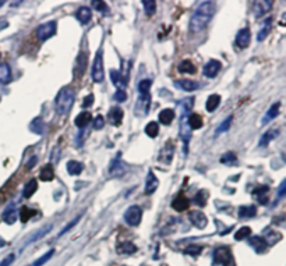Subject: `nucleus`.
Masks as SVG:
<instances>
[{
	"instance_id": "864d4df0",
	"label": "nucleus",
	"mask_w": 286,
	"mask_h": 266,
	"mask_svg": "<svg viewBox=\"0 0 286 266\" xmlns=\"http://www.w3.org/2000/svg\"><path fill=\"white\" fill-rule=\"evenodd\" d=\"M92 6L97 8L98 11H101V13H107V8H109L105 1H92Z\"/></svg>"
},
{
	"instance_id": "f3484780",
	"label": "nucleus",
	"mask_w": 286,
	"mask_h": 266,
	"mask_svg": "<svg viewBox=\"0 0 286 266\" xmlns=\"http://www.w3.org/2000/svg\"><path fill=\"white\" fill-rule=\"evenodd\" d=\"M175 85L181 91H186V92H193L198 89V82L193 80H178L175 81Z\"/></svg>"
},
{
	"instance_id": "f03ea898",
	"label": "nucleus",
	"mask_w": 286,
	"mask_h": 266,
	"mask_svg": "<svg viewBox=\"0 0 286 266\" xmlns=\"http://www.w3.org/2000/svg\"><path fill=\"white\" fill-rule=\"evenodd\" d=\"M74 99H75V94L70 87H65L59 91L56 97V112L60 116H67L72 112L73 107Z\"/></svg>"
},
{
	"instance_id": "603ef678",
	"label": "nucleus",
	"mask_w": 286,
	"mask_h": 266,
	"mask_svg": "<svg viewBox=\"0 0 286 266\" xmlns=\"http://www.w3.org/2000/svg\"><path fill=\"white\" fill-rule=\"evenodd\" d=\"M126 99H127V94H126V91L117 89V92L114 94V100H116V102H119V103H122V102H126Z\"/></svg>"
},
{
	"instance_id": "4d7b16f0",
	"label": "nucleus",
	"mask_w": 286,
	"mask_h": 266,
	"mask_svg": "<svg viewBox=\"0 0 286 266\" xmlns=\"http://www.w3.org/2000/svg\"><path fill=\"white\" fill-rule=\"evenodd\" d=\"M92 103H94V95H88V97L84 99V102H82V107L87 109V107H90Z\"/></svg>"
},
{
	"instance_id": "4468645a",
	"label": "nucleus",
	"mask_w": 286,
	"mask_h": 266,
	"mask_svg": "<svg viewBox=\"0 0 286 266\" xmlns=\"http://www.w3.org/2000/svg\"><path fill=\"white\" fill-rule=\"evenodd\" d=\"M267 240L261 237V235H254L251 237L250 240H249V244H250V247H253L254 251L257 252V254H262L264 251L267 250Z\"/></svg>"
},
{
	"instance_id": "de8ad7c7",
	"label": "nucleus",
	"mask_w": 286,
	"mask_h": 266,
	"mask_svg": "<svg viewBox=\"0 0 286 266\" xmlns=\"http://www.w3.org/2000/svg\"><path fill=\"white\" fill-rule=\"evenodd\" d=\"M221 162L223 163V165H235V163L237 162L236 155H235L233 152L225 153V155L221 158Z\"/></svg>"
},
{
	"instance_id": "5701e85b",
	"label": "nucleus",
	"mask_w": 286,
	"mask_h": 266,
	"mask_svg": "<svg viewBox=\"0 0 286 266\" xmlns=\"http://www.w3.org/2000/svg\"><path fill=\"white\" fill-rule=\"evenodd\" d=\"M91 17H92V13H91L90 7H80L75 13V18L81 23V24H87L90 23Z\"/></svg>"
},
{
	"instance_id": "1a4fd4ad",
	"label": "nucleus",
	"mask_w": 286,
	"mask_h": 266,
	"mask_svg": "<svg viewBox=\"0 0 286 266\" xmlns=\"http://www.w3.org/2000/svg\"><path fill=\"white\" fill-rule=\"evenodd\" d=\"M87 62H88V55L81 52L78 56H77V60H75V65H74V75L77 78L82 77V74L85 73V68H87Z\"/></svg>"
},
{
	"instance_id": "a18cd8bd",
	"label": "nucleus",
	"mask_w": 286,
	"mask_h": 266,
	"mask_svg": "<svg viewBox=\"0 0 286 266\" xmlns=\"http://www.w3.org/2000/svg\"><path fill=\"white\" fill-rule=\"evenodd\" d=\"M143 7H144V11L147 13L148 16H152L154 13H155L156 10V3L155 1H152V0H144L143 1Z\"/></svg>"
},
{
	"instance_id": "4be33fe9",
	"label": "nucleus",
	"mask_w": 286,
	"mask_h": 266,
	"mask_svg": "<svg viewBox=\"0 0 286 266\" xmlns=\"http://www.w3.org/2000/svg\"><path fill=\"white\" fill-rule=\"evenodd\" d=\"M91 120H92V116H91L90 112H81V113L75 117L74 123H75V126L78 129H84V127H87L90 124Z\"/></svg>"
},
{
	"instance_id": "a19ab883",
	"label": "nucleus",
	"mask_w": 286,
	"mask_h": 266,
	"mask_svg": "<svg viewBox=\"0 0 286 266\" xmlns=\"http://www.w3.org/2000/svg\"><path fill=\"white\" fill-rule=\"evenodd\" d=\"M194 201H196V203L200 206V208H204L205 205H207V202H208V191L200 190V191L197 193Z\"/></svg>"
},
{
	"instance_id": "f257e3e1",
	"label": "nucleus",
	"mask_w": 286,
	"mask_h": 266,
	"mask_svg": "<svg viewBox=\"0 0 286 266\" xmlns=\"http://www.w3.org/2000/svg\"><path fill=\"white\" fill-rule=\"evenodd\" d=\"M215 11H216V4L214 1H201L190 18V24H188L190 33H197L203 31L211 23L213 17L215 16Z\"/></svg>"
},
{
	"instance_id": "7ed1b4c3",
	"label": "nucleus",
	"mask_w": 286,
	"mask_h": 266,
	"mask_svg": "<svg viewBox=\"0 0 286 266\" xmlns=\"http://www.w3.org/2000/svg\"><path fill=\"white\" fill-rule=\"evenodd\" d=\"M215 266H235V259L229 247H219L214 251V261Z\"/></svg>"
},
{
	"instance_id": "a211bd4d",
	"label": "nucleus",
	"mask_w": 286,
	"mask_h": 266,
	"mask_svg": "<svg viewBox=\"0 0 286 266\" xmlns=\"http://www.w3.org/2000/svg\"><path fill=\"white\" fill-rule=\"evenodd\" d=\"M158 186H159L158 178H156V176L152 173V171H149L147 176V181H145V194H147V195L154 194L156 191Z\"/></svg>"
},
{
	"instance_id": "423d86ee",
	"label": "nucleus",
	"mask_w": 286,
	"mask_h": 266,
	"mask_svg": "<svg viewBox=\"0 0 286 266\" xmlns=\"http://www.w3.org/2000/svg\"><path fill=\"white\" fill-rule=\"evenodd\" d=\"M149 107H151V95L149 94H140L139 100L136 103V109H134V113L137 117H144L147 116L149 112Z\"/></svg>"
},
{
	"instance_id": "2f4dec72",
	"label": "nucleus",
	"mask_w": 286,
	"mask_h": 266,
	"mask_svg": "<svg viewBox=\"0 0 286 266\" xmlns=\"http://www.w3.org/2000/svg\"><path fill=\"white\" fill-rule=\"evenodd\" d=\"M175 119V110L173 109H164L161 113H159V121L164 124V126H169L172 121Z\"/></svg>"
},
{
	"instance_id": "c756f323",
	"label": "nucleus",
	"mask_w": 286,
	"mask_h": 266,
	"mask_svg": "<svg viewBox=\"0 0 286 266\" xmlns=\"http://www.w3.org/2000/svg\"><path fill=\"white\" fill-rule=\"evenodd\" d=\"M178 70L181 74H194L197 71L196 66L193 65L191 60H183L179 65V67H178Z\"/></svg>"
},
{
	"instance_id": "9d476101",
	"label": "nucleus",
	"mask_w": 286,
	"mask_h": 266,
	"mask_svg": "<svg viewBox=\"0 0 286 266\" xmlns=\"http://www.w3.org/2000/svg\"><path fill=\"white\" fill-rule=\"evenodd\" d=\"M274 6V1L265 0V1H254L253 3V13L255 17H262L265 13H268Z\"/></svg>"
},
{
	"instance_id": "39448f33",
	"label": "nucleus",
	"mask_w": 286,
	"mask_h": 266,
	"mask_svg": "<svg viewBox=\"0 0 286 266\" xmlns=\"http://www.w3.org/2000/svg\"><path fill=\"white\" fill-rule=\"evenodd\" d=\"M56 30H57L56 21L45 23V24L39 25V27L36 28V36H38V39L41 40V42H45V40H48L56 33Z\"/></svg>"
},
{
	"instance_id": "c85d7f7f",
	"label": "nucleus",
	"mask_w": 286,
	"mask_h": 266,
	"mask_svg": "<svg viewBox=\"0 0 286 266\" xmlns=\"http://www.w3.org/2000/svg\"><path fill=\"white\" fill-rule=\"evenodd\" d=\"M11 81V68L7 63L0 65V84H8Z\"/></svg>"
},
{
	"instance_id": "79ce46f5",
	"label": "nucleus",
	"mask_w": 286,
	"mask_h": 266,
	"mask_svg": "<svg viewBox=\"0 0 286 266\" xmlns=\"http://www.w3.org/2000/svg\"><path fill=\"white\" fill-rule=\"evenodd\" d=\"M52 229H53V226H52V225H48V226H45L43 229H42V230H39L38 233L34 234L33 237H31V238H30V240L27 241V244H25V245H28V244H33L34 241H36V240H39V238H42L43 235H46V234L49 233Z\"/></svg>"
},
{
	"instance_id": "0eeeda50",
	"label": "nucleus",
	"mask_w": 286,
	"mask_h": 266,
	"mask_svg": "<svg viewBox=\"0 0 286 266\" xmlns=\"http://www.w3.org/2000/svg\"><path fill=\"white\" fill-rule=\"evenodd\" d=\"M141 219H143V210L137 205L130 206L124 213V220L127 222V225H130L133 227L139 226L141 223Z\"/></svg>"
},
{
	"instance_id": "e2e57ef3",
	"label": "nucleus",
	"mask_w": 286,
	"mask_h": 266,
	"mask_svg": "<svg viewBox=\"0 0 286 266\" xmlns=\"http://www.w3.org/2000/svg\"><path fill=\"white\" fill-rule=\"evenodd\" d=\"M0 59H1V55H0Z\"/></svg>"
},
{
	"instance_id": "3c124183",
	"label": "nucleus",
	"mask_w": 286,
	"mask_h": 266,
	"mask_svg": "<svg viewBox=\"0 0 286 266\" xmlns=\"http://www.w3.org/2000/svg\"><path fill=\"white\" fill-rule=\"evenodd\" d=\"M201 247H198V245H190V247H187L186 250H184V252L186 254H188V255H193V257H197L200 252H201Z\"/></svg>"
},
{
	"instance_id": "dca6fc26",
	"label": "nucleus",
	"mask_w": 286,
	"mask_h": 266,
	"mask_svg": "<svg viewBox=\"0 0 286 266\" xmlns=\"http://www.w3.org/2000/svg\"><path fill=\"white\" fill-rule=\"evenodd\" d=\"M107 120L113 126H120L123 120V110L120 107H112L107 113Z\"/></svg>"
},
{
	"instance_id": "473e14b6",
	"label": "nucleus",
	"mask_w": 286,
	"mask_h": 266,
	"mask_svg": "<svg viewBox=\"0 0 286 266\" xmlns=\"http://www.w3.org/2000/svg\"><path fill=\"white\" fill-rule=\"evenodd\" d=\"M84 169V166H82L80 162L77 161H70L67 163V171H69V174H72V176H78L80 173Z\"/></svg>"
},
{
	"instance_id": "6e6d98bb",
	"label": "nucleus",
	"mask_w": 286,
	"mask_h": 266,
	"mask_svg": "<svg viewBox=\"0 0 286 266\" xmlns=\"http://www.w3.org/2000/svg\"><path fill=\"white\" fill-rule=\"evenodd\" d=\"M14 259H16V255H14V254H10L8 257H6V258L0 262V266H10L13 262H14Z\"/></svg>"
},
{
	"instance_id": "6ab92c4d",
	"label": "nucleus",
	"mask_w": 286,
	"mask_h": 266,
	"mask_svg": "<svg viewBox=\"0 0 286 266\" xmlns=\"http://www.w3.org/2000/svg\"><path fill=\"white\" fill-rule=\"evenodd\" d=\"M109 173L112 174V176H123L124 173H126V166H124V163H123L119 158L117 159H114L110 163V167H109Z\"/></svg>"
},
{
	"instance_id": "9b49d317",
	"label": "nucleus",
	"mask_w": 286,
	"mask_h": 266,
	"mask_svg": "<svg viewBox=\"0 0 286 266\" xmlns=\"http://www.w3.org/2000/svg\"><path fill=\"white\" fill-rule=\"evenodd\" d=\"M173 156H175V145L169 141V142H166V145L161 151L159 162H162L164 165H171L172 161H173Z\"/></svg>"
},
{
	"instance_id": "c9c22d12",
	"label": "nucleus",
	"mask_w": 286,
	"mask_h": 266,
	"mask_svg": "<svg viewBox=\"0 0 286 266\" xmlns=\"http://www.w3.org/2000/svg\"><path fill=\"white\" fill-rule=\"evenodd\" d=\"M53 177H55V171H53L52 165H46V166L41 170L39 178H41L42 181H52Z\"/></svg>"
},
{
	"instance_id": "13d9d810",
	"label": "nucleus",
	"mask_w": 286,
	"mask_h": 266,
	"mask_svg": "<svg viewBox=\"0 0 286 266\" xmlns=\"http://www.w3.org/2000/svg\"><path fill=\"white\" fill-rule=\"evenodd\" d=\"M286 181L284 180L282 183H281V186H279V190H278V197L279 198H282L284 195H285V190H286Z\"/></svg>"
},
{
	"instance_id": "58836bf2",
	"label": "nucleus",
	"mask_w": 286,
	"mask_h": 266,
	"mask_svg": "<svg viewBox=\"0 0 286 266\" xmlns=\"http://www.w3.org/2000/svg\"><path fill=\"white\" fill-rule=\"evenodd\" d=\"M53 254H55V250L52 248V250H49L48 252H45L43 255H41L39 258L36 259V261H34L33 264L31 265H28V266H43L48 261H49L52 257H53Z\"/></svg>"
},
{
	"instance_id": "8fccbe9b",
	"label": "nucleus",
	"mask_w": 286,
	"mask_h": 266,
	"mask_svg": "<svg viewBox=\"0 0 286 266\" xmlns=\"http://www.w3.org/2000/svg\"><path fill=\"white\" fill-rule=\"evenodd\" d=\"M80 219H81V215H78V216H77V218L74 219V220H72V222H70V223H69V225H67V226H66L65 229H62V232L59 233V237H62L63 234L67 233V232H69L70 229H73V227L75 226L77 223H78V220H80Z\"/></svg>"
},
{
	"instance_id": "2eb2a0df",
	"label": "nucleus",
	"mask_w": 286,
	"mask_h": 266,
	"mask_svg": "<svg viewBox=\"0 0 286 266\" xmlns=\"http://www.w3.org/2000/svg\"><path fill=\"white\" fill-rule=\"evenodd\" d=\"M188 206H190V201L181 193L172 201V208L176 209L178 212H183V210L188 209Z\"/></svg>"
},
{
	"instance_id": "e433bc0d",
	"label": "nucleus",
	"mask_w": 286,
	"mask_h": 266,
	"mask_svg": "<svg viewBox=\"0 0 286 266\" xmlns=\"http://www.w3.org/2000/svg\"><path fill=\"white\" fill-rule=\"evenodd\" d=\"M144 131H145V134L149 138H156L158 134H159V126H158V123H155V121H151V123H148L147 126H145Z\"/></svg>"
},
{
	"instance_id": "bb28decb",
	"label": "nucleus",
	"mask_w": 286,
	"mask_h": 266,
	"mask_svg": "<svg viewBox=\"0 0 286 266\" xmlns=\"http://www.w3.org/2000/svg\"><path fill=\"white\" fill-rule=\"evenodd\" d=\"M17 209L14 208V205H10L7 209L4 210V213H3V220H4V223H7V225H13V223H16L17 220Z\"/></svg>"
},
{
	"instance_id": "bf43d9fd",
	"label": "nucleus",
	"mask_w": 286,
	"mask_h": 266,
	"mask_svg": "<svg viewBox=\"0 0 286 266\" xmlns=\"http://www.w3.org/2000/svg\"><path fill=\"white\" fill-rule=\"evenodd\" d=\"M36 161H38V159H36V156H34L33 159L28 162V165H27V169H28V170L33 169L34 166H35V163H36Z\"/></svg>"
},
{
	"instance_id": "393cba45",
	"label": "nucleus",
	"mask_w": 286,
	"mask_h": 266,
	"mask_svg": "<svg viewBox=\"0 0 286 266\" xmlns=\"http://www.w3.org/2000/svg\"><path fill=\"white\" fill-rule=\"evenodd\" d=\"M117 252L119 254H122V255H130V254H134L136 251H137V247L130 241H124L120 242L119 245H117Z\"/></svg>"
},
{
	"instance_id": "5fc2aeb1",
	"label": "nucleus",
	"mask_w": 286,
	"mask_h": 266,
	"mask_svg": "<svg viewBox=\"0 0 286 266\" xmlns=\"http://www.w3.org/2000/svg\"><path fill=\"white\" fill-rule=\"evenodd\" d=\"M104 126H105V119L102 116H97V119L94 120V129L101 130L104 129Z\"/></svg>"
},
{
	"instance_id": "6e6552de",
	"label": "nucleus",
	"mask_w": 286,
	"mask_h": 266,
	"mask_svg": "<svg viewBox=\"0 0 286 266\" xmlns=\"http://www.w3.org/2000/svg\"><path fill=\"white\" fill-rule=\"evenodd\" d=\"M188 220L191 222L193 226L200 229V230L205 229L207 225H208V219H207V216H205L201 210H193V212H190L188 213Z\"/></svg>"
},
{
	"instance_id": "72a5a7b5",
	"label": "nucleus",
	"mask_w": 286,
	"mask_h": 266,
	"mask_svg": "<svg viewBox=\"0 0 286 266\" xmlns=\"http://www.w3.org/2000/svg\"><path fill=\"white\" fill-rule=\"evenodd\" d=\"M221 103V97L219 95H211V97L208 98V100H207V103H205V107H207V112H214L218 106Z\"/></svg>"
},
{
	"instance_id": "aec40b11",
	"label": "nucleus",
	"mask_w": 286,
	"mask_h": 266,
	"mask_svg": "<svg viewBox=\"0 0 286 266\" xmlns=\"http://www.w3.org/2000/svg\"><path fill=\"white\" fill-rule=\"evenodd\" d=\"M279 109H281V103H279V102H277V103H274V105L271 106L270 109H268V112H267V114L262 117L261 121L262 126H264V124H268L271 120H274V119L279 114Z\"/></svg>"
},
{
	"instance_id": "f704fd0d",
	"label": "nucleus",
	"mask_w": 286,
	"mask_h": 266,
	"mask_svg": "<svg viewBox=\"0 0 286 266\" xmlns=\"http://www.w3.org/2000/svg\"><path fill=\"white\" fill-rule=\"evenodd\" d=\"M110 80L113 81V84L117 87L119 89H122V91H124V87H126V81L123 80V77L120 75V73L119 71H116V70H112L110 71Z\"/></svg>"
},
{
	"instance_id": "37998d69",
	"label": "nucleus",
	"mask_w": 286,
	"mask_h": 266,
	"mask_svg": "<svg viewBox=\"0 0 286 266\" xmlns=\"http://www.w3.org/2000/svg\"><path fill=\"white\" fill-rule=\"evenodd\" d=\"M30 129L33 130L35 134H43V130H45V124H43V121H42V119H34L33 123L30 124Z\"/></svg>"
},
{
	"instance_id": "49530a36",
	"label": "nucleus",
	"mask_w": 286,
	"mask_h": 266,
	"mask_svg": "<svg viewBox=\"0 0 286 266\" xmlns=\"http://www.w3.org/2000/svg\"><path fill=\"white\" fill-rule=\"evenodd\" d=\"M232 116H229V117H226L225 120L222 121L221 124H219V127L216 129V135H219V134H222V133H225V131H228L229 129H230V124H232Z\"/></svg>"
},
{
	"instance_id": "412c9836",
	"label": "nucleus",
	"mask_w": 286,
	"mask_h": 266,
	"mask_svg": "<svg viewBox=\"0 0 286 266\" xmlns=\"http://www.w3.org/2000/svg\"><path fill=\"white\" fill-rule=\"evenodd\" d=\"M203 124H204V121L200 114L191 113L187 117V126L190 130H200L203 127Z\"/></svg>"
},
{
	"instance_id": "052dcab7",
	"label": "nucleus",
	"mask_w": 286,
	"mask_h": 266,
	"mask_svg": "<svg viewBox=\"0 0 286 266\" xmlns=\"http://www.w3.org/2000/svg\"><path fill=\"white\" fill-rule=\"evenodd\" d=\"M8 23L4 20V18H0V31H3L4 28H7Z\"/></svg>"
},
{
	"instance_id": "4c0bfd02",
	"label": "nucleus",
	"mask_w": 286,
	"mask_h": 266,
	"mask_svg": "<svg viewBox=\"0 0 286 266\" xmlns=\"http://www.w3.org/2000/svg\"><path fill=\"white\" fill-rule=\"evenodd\" d=\"M271 25H272V18H267L265 25L262 27L261 30H260V33H258V35H257V40H258V42H262V40L268 36V33H270L271 31Z\"/></svg>"
},
{
	"instance_id": "7c9ffc66",
	"label": "nucleus",
	"mask_w": 286,
	"mask_h": 266,
	"mask_svg": "<svg viewBox=\"0 0 286 266\" xmlns=\"http://www.w3.org/2000/svg\"><path fill=\"white\" fill-rule=\"evenodd\" d=\"M268 187L267 186H261V187H258L257 190H254V195L257 197V200H258V202L260 203H267L268 202Z\"/></svg>"
},
{
	"instance_id": "20e7f679",
	"label": "nucleus",
	"mask_w": 286,
	"mask_h": 266,
	"mask_svg": "<svg viewBox=\"0 0 286 266\" xmlns=\"http://www.w3.org/2000/svg\"><path fill=\"white\" fill-rule=\"evenodd\" d=\"M92 80L95 82H102L105 80V70H104V59H102V52H97V56L94 59L92 65Z\"/></svg>"
},
{
	"instance_id": "c03bdc74",
	"label": "nucleus",
	"mask_w": 286,
	"mask_h": 266,
	"mask_svg": "<svg viewBox=\"0 0 286 266\" xmlns=\"http://www.w3.org/2000/svg\"><path fill=\"white\" fill-rule=\"evenodd\" d=\"M251 235V229L250 227H242V229H239L236 233H235V240L237 241H240V240H246V238H249Z\"/></svg>"
},
{
	"instance_id": "cd10ccee",
	"label": "nucleus",
	"mask_w": 286,
	"mask_h": 266,
	"mask_svg": "<svg viewBox=\"0 0 286 266\" xmlns=\"http://www.w3.org/2000/svg\"><path fill=\"white\" fill-rule=\"evenodd\" d=\"M36 190H38V181H36L35 178H33V180H30V181L25 184L24 191H23V197L28 200V198H31L34 194L36 193Z\"/></svg>"
},
{
	"instance_id": "ea45409f",
	"label": "nucleus",
	"mask_w": 286,
	"mask_h": 266,
	"mask_svg": "<svg viewBox=\"0 0 286 266\" xmlns=\"http://www.w3.org/2000/svg\"><path fill=\"white\" fill-rule=\"evenodd\" d=\"M18 215H20L21 222H23V223H27L30 219L36 215V210L30 209V208H27V206H23V208L20 209V213H18Z\"/></svg>"
},
{
	"instance_id": "a878e982",
	"label": "nucleus",
	"mask_w": 286,
	"mask_h": 266,
	"mask_svg": "<svg viewBox=\"0 0 286 266\" xmlns=\"http://www.w3.org/2000/svg\"><path fill=\"white\" fill-rule=\"evenodd\" d=\"M279 135V130L278 129H272V130H268L264 135L261 137V139H260V144L258 145L260 146H267L268 144H270L271 141H274L275 138L278 137Z\"/></svg>"
},
{
	"instance_id": "09e8293b",
	"label": "nucleus",
	"mask_w": 286,
	"mask_h": 266,
	"mask_svg": "<svg viewBox=\"0 0 286 266\" xmlns=\"http://www.w3.org/2000/svg\"><path fill=\"white\" fill-rule=\"evenodd\" d=\"M151 85H152V81L151 80H143L139 84V92L140 94H149Z\"/></svg>"
},
{
	"instance_id": "680f3d73",
	"label": "nucleus",
	"mask_w": 286,
	"mask_h": 266,
	"mask_svg": "<svg viewBox=\"0 0 286 266\" xmlns=\"http://www.w3.org/2000/svg\"><path fill=\"white\" fill-rule=\"evenodd\" d=\"M3 4H4V1H0V7H1Z\"/></svg>"
},
{
	"instance_id": "f8f14e48",
	"label": "nucleus",
	"mask_w": 286,
	"mask_h": 266,
	"mask_svg": "<svg viewBox=\"0 0 286 266\" xmlns=\"http://www.w3.org/2000/svg\"><path fill=\"white\" fill-rule=\"evenodd\" d=\"M221 70V62L218 60H210L207 65L204 66V70H203V74H204L207 78H215L216 74L219 73Z\"/></svg>"
},
{
	"instance_id": "b1692460",
	"label": "nucleus",
	"mask_w": 286,
	"mask_h": 266,
	"mask_svg": "<svg viewBox=\"0 0 286 266\" xmlns=\"http://www.w3.org/2000/svg\"><path fill=\"white\" fill-rule=\"evenodd\" d=\"M257 215V208L254 205H246V206H240L239 209V218L240 219H250L254 218Z\"/></svg>"
},
{
	"instance_id": "ddd939ff",
	"label": "nucleus",
	"mask_w": 286,
	"mask_h": 266,
	"mask_svg": "<svg viewBox=\"0 0 286 266\" xmlns=\"http://www.w3.org/2000/svg\"><path fill=\"white\" fill-rule=\"evenodd\" d=\"M250 40H251V33L249 28H243L240 30L236 35V45L240 49H246L250 45Z\"/></svg>"
}]
</instances>
